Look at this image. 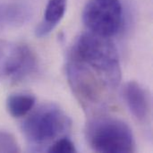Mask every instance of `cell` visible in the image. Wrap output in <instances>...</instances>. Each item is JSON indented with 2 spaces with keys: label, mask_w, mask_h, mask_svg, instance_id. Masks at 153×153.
I'll return each mask as SVG.
<instances>
[{
  "label": "cell",
  "mask_w": 153,
  "mask_h": 153,
  "mask_svg": "<svg viewBox=\"0 0 153 153\" xmlns=\"http://www.w3.org/2000/svg\"><path fill=\"white\" fill-rule=\"evenodd\" d=\"M66 11V0H48L44 18L36 27L35 34L39 38L48 35L62 20Z\"/></svg>",
  "instance_id": "ba28073f"
},
{
  "label": "cell",
  "mask_w": 153,
  "mask_h": 153,
  "mask_svg": "<svg viewBox=\"0 0 153 153\" xmlns=\"http://www.w3.org/2000/svg\"><path fill=\"white\" fill-rule=\"evenodd\" d=\"M12 44L5 40L0 39V79L4 77V66L5 62L9 55V51L11 49Z\"/></svg>",
  "instance_id": "7c38bea8"
},
{
  "label": "cell",
  "mask_w": 153,
  "mask_h": 153,
  "mask_svg": "<svg viewBox=\"0 0 153 153\" xmlns=\"http://www.w3.org/2000/svg\"><path fill=\"white\" fill-rule=\"evenodd\" d=\"M48 152L53 153H74L77 152V150L70 139L63 137L56 139L49 146Z\"/></svg>",
  "instance_id": "8fae6325"
},
{
  "label": "cell",
  "mask_w": 153,
  "mask_h": 153,
  "mask_svg": "<svg viewBox=\"0 0 153 153\" xmlns=\"http://www.w3.org/2000/svg\"><path fill=\"white\" fill-rule=\"evenodd\" d=\"M73 59L91 68L108 87L117 86L121 80L118 52L109 38L91 31L83 33L74 47Z\"/></svg>",
  "instance_id": "6da1fadb"
},
{
  "label": "cell",
  "mask_w": 153,
  "mask_h": 153,
  "mask_svg": "<svg viewBox=\"0 0 153 153\" xmlns=\"http://www.w3.org/2000/svg\"><path fill=\"white\" fill-rule=\"evenodd\" d=\"M124 98L132 115L144 122L150 114V101L145 90L136 82H129L124 88Z\"/></svg>",
  "instance_id": "52a82bcc"
},
{
  "label": "cell",
  "mask_w": 153,
  "mask_h": 153,
  "mask_svg": "<svg viewBox=\"0 0 153 153\" xmlns=\"http://www.w3.org/2000/svg\"><path fill=\"white\" fill-rule=\"evenodd\" d=\"M71 128V120L55 104L39 107L23 121L22 129L27 140L41 145L56 141Z\"/></svg>",
  "instance_id": "3957f363"
},
{
  "label": "cell",
  "mask_w": 153,
  "mask_h": 153,
  "mask_svg": "<svg viewBox=\"0 0 153 153\" xmlns=\"http://www.w3.org/2000/svg\"><path fill=\"white\" fill-rule=\"evenodd\" d=\"M66 75L74 96L85 110L98 109L105 103L107 88L109 87L91 68L72 59L66 66Z\"/></svg>",
  "instance_id": "277c9868"
},
{
  "label": "cell",
  "mask_w": 153,
  "mask_h": 153,
  "mask_svg": "<svg viewBox=\"0 0 153 153\" xmlns=\"http://www.w3.org/2000/svg\"><path fill=\"white\" fill-rule=\"evenodd\" d=\"M83 22L91 32L110 38L117 34L123 22L119 0H90L82 13Z\"/></svg>",
  "instance_id": "5b68a950"
},
{
  "label": "cell",
  "mask_w": 153,
  "mask_h": 153,
  "mask_svg": "<svg viewBox=\"0 0 153 153\" xmlns=\"http://www.w3.org/2000/svg\"><path fill=\"white\" fill-rule=\"evenodd\" d=\"M35 103L36 98L32 94L18 92L8 96L6 108L13 117L21 118L27 116L32 110Z\"/></svg>",
  "instance_id": "9c48e42d"
},
{
  "label": "cell",
  "mask_w": 153,
  "mask_h": 153,
  "mask_svg": "<svg viewBox=\"0 0 153 153\" xmlns=\"http://www.w3.org/2000/svg\"><path fill=\"white\" fill-rule=\"evenodd\" d=\"M87 140L97 152L129 153L135 151L133 132L127 124L114 117H99L87 127Z\"/></svg>",
  "instance_id": "7a4b0ae2"
},
{
  "label": "cell",
  "mask_w": 153,
  "mask_h": 153,
  "mask_svg": "<svg viewBox=\"0 0 153 153\" xmlns=\"http://www.w3.org/2000/svg\"><path fill=\"white\" fill-rule=\"evenodd\" d=\"M37 56L27 44L12 45L4 66V77L20 82L32 74L37 67Z\"/></svg>",
  "instance_id": "8992f818"
},
{
  "label": "cell",
  "mask_w": 153,
  "mask_h": 153,
  "mask_svg": "<svg viewBox=\"0 0 153 153\" xmlns=\"http://www.w3.org/2000/svg\"><path fill=\"white\" fill-rule=\"evenodd\" d=\"M21 152L19 143L14 135L0 129V152L18 153Z\"/></svg>",
  "instance_id": "30bf717a"
}]
</instances>
